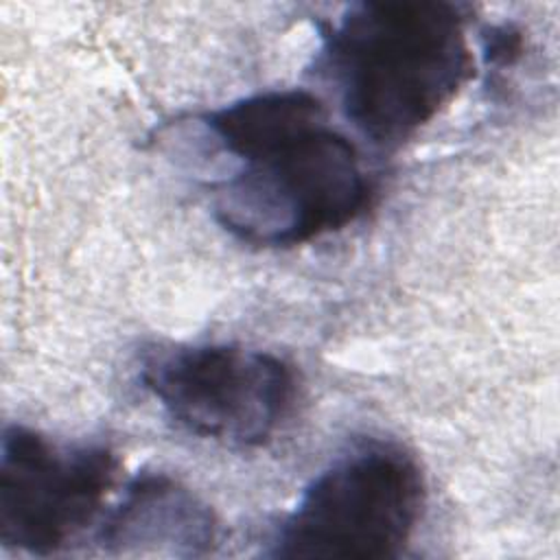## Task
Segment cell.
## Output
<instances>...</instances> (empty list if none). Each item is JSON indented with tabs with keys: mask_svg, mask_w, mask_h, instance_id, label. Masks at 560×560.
<instances>
[{
	"mask_svg": "<svg viewBox=\"0 0 560 560\" xmlns=\"http://www.w3.org/2000/svg\"><path fill=\"white\" fill-rule=\"evenodd\" d=\"M118 459L101 444L57 442L9 424L0 446V542L26 553H55L101 514Z\"/></svg>",
	"mask_w": 560,
	"mask_h": 560,
	"instance_id": "obj_5",
	"label": "cell"
},
{
	"mask_svg": "<svg viewBox=\"0 0 560 560\" xmlns=\"http://www.w3.org/2000/svg\"><path fill=\"white\" fill-rule=\"evenodd\" d=\"M210 197L217 223L258 247H291L352 223L370 197L352 142L326 120L234 160Z\"/></svg>",
	"mask_w": 560,
	"mask_h": 560,
	"instance_id": "obj_2",
	"label": "cell"
},
{
	"mask_svg": "<svg viewBox=\"0 0 560 560\" xmlns=\"http://www.w3.org/2000/svg\"><path fill=\"white\" fill-rule=\"evenodd\" d=\"M140 381L179 429L234 448L265 444L298 392L289 363L236 343L151 348L142 357Z\"/></svg>",
	"mask_w": 560,
	"mask_h": 560,
	"instance_id": "obj_4",
	"label": "cell"
},
{
	"mask_svg": "<svg viewBox=\"0 0 560 560\" xmlns=\"http://www.w3.org/2000/svg\"><path fill=\"white\" fill-rule=\"evenodd\" d=\"M317 66L352 127L378 147H396L470 77L466 15L438 0L350 4L324 31Z\"/></svg>",
	"mask_w": 560,
	"mask_h": 560,
	"instance_id": "obj_1",
	"label": "cell"
},
{
	"mask_svg": "<svg viewBox=\"0 0 560 560\" xmlns=\"http://www.w3.org/2000/svg\"><path fill=\"white\" fill-rule=\"evenodd\" d=\"M214 538L210 508L177 479L155 472L136 477L98 527V542L118 553L197 556Z\"/></svg>",
	"mask_w": 560,
	"mask_h": 560,
	"instance_id": "obj_6",
	"label": "cell"
},
{
	"mask_svg": "<svg viewBox=\"0 0 560 560\" xmlns=\"http://www.w3.org/2000/svg\"><path fill=\"white\" fill-rule=\"evenodd\" d=\"M424 505L416 459L396 444L368 442L330 462L302 490L271 540L276 558H394Z\"/></svg>",
	"mask_w": 560,
	"mask_h": 560,
	"instance_id": "obj_3",
	"label": "cell"
}]
</instances>
